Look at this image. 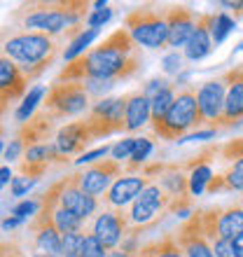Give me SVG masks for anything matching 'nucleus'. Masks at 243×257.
I'll use <instances>...</instances> for the list:
<instances>
[{
  "mask_svg": "<svg viewBox=\"0 0 243 257\" xmlns=\"http://www.w3.org/2000/svg\"><path fill=\"white\" fill-rule=\"evenodd\" d=\"M141 68L138 45L127 28H117L98 47L89 49L84 56L68 63L59 73L56 82H84V80H127Z\"/></svg>",
  "mask_w": 243,
  "mask_h": 257,
  "instance_id": "f257e3e1",
  "label": "nucleus"
},
{
  "mask_svg": "<svg viewBox=\"0 0 243 257\" xmlns=\"http://www.w3.org/2000/svg\"><path fill=\"white\" fill-rule=\"evenodd\" d=\"M21 24V31L42 33L52 38H70L84 31L82 24L89 17V3H28L21 5L14 14Z\"/></svg>",
  "mask_w": 243,
  "mask_h": 257,
  "instance_id": "f03ea898",
  "label": "nucleus"
},
{
  "mask_svg": "<svg viewBox=\"0 0 243 257\" xmlns=\"http://www.w3.org/2000/svg\"><path fill=\"white\" fill-rule=\"evenodd\" d=\"M61 47V38L42 33H28L17 31L0 40V56H5L21 68V73L28 82L38 80L52 63Z\"/></svg>",
  "mask_w": 243,
  "mask_h": 257,
  "instance_id": "7ed1b4c3",
  "label": "nucleus"
},
{
  "mask_svg": "<svg viewBox=\"0 0 243 257\" xmlns=\"http://www.w3.org/2000/svg\"><path fill=\"white\" fill-rule=\"evenodd\" d=\"M199 124H203V119L199 112V103H196V87H185L176 94V101L166 112V117L152 124V131L162 141H178V138L182 141L187 131H192Z\"/></svg>",
  "mask_w": 243,
  "mask_h": 257,
  "instance_id": "20e7f679",
  "label": "nucleus"
},
{
  "mask_svg": "<svg viewBox=\"0 0 243 257\" xmlns=\"http://www.w3.org/2000/svg\"><path fill=\"white\" fill-rule=\"evenodd\" d=\"M124 28L134 38L136 45L148 49H162L169 45V24L166 12L155 7H136L127 14Z\"/></svg>",
  "mask_w": 243,
  "mask_h": 257,
  "instance_id": "39448f33",
  "label": "nucleus"
},
{
  "mask_svg": "<svg viewBox=\"0 0 243 257\" xmlns=\"http://www.w3.org/2000/svg\"><path fill=\"white\" fill-rule=\"evenodd\" d=\"M169 206H171V196L166 194V190L157 180H152L141 192V196L129 206V210H127L129 231L143 234V231L150 229L152 224H157L169 213Z\"/></svg>",
  "mask_w": 243,
  "mask_h": 257,
  "instance_id": "423d86ee",
  "label": "nucleus"
},
{
  "mask_svg": "<svg viewBox=\"0 0 243 257\" xmlns=\"http://www.w3.org/2000/svg\"><path fill=\"white\" fill-rule=\"evenodd\" d=\"M129 96L131 94L112 96V98H98L91 105L89 115L82 119L89 136H91V141L105 138V136L117 134V131H124V115H127Z\"/></svg>",
  "mask_w": 243,
  "mask_h": 257,
  "instance_id": "0eeeda50",
  "label": "nucleus"
},
{
  "mask_svg": "<svg viewBox=\"0 0 243 257\" xmlns=\"http://www.w3.org/2000/svg\"><path fill=\"white\" fill-rule=\"evenodd\" d=\"M91 96H89L84 82H54L45 96V110H49L56 119L77 117L87 112Z\"/></svg>",
  "mask_w": 243,
  "mask_h": 257,
  "instance_id": "6e6552de",
  "label": "nucleus"
},
{
  "mask_svg": "<svg viewBox=\"0 0 243 257\" xmlns=\"http://www.w3.org/2000/svg\"><path fill=\"white\" fill-rule=\"evenodd\" d=\"M122 171H124V166L119 162H115V159H101V162H96V164H89L84 171H77V180H80V187L87 194L98 199V196L105 194L112 187V183L122 176Z\"/></svg>",
  "mask_w": 243,
  "mask_h": 257,
  "instance_id": "1a4fd4ad",
  "label": "nucleus"
},
{
  "mask_svg": "<svg viewBox=\"0 0 243 257\" xmlns=\"http://www.w3.org/2000/svg\"><path fill=\"white\" fill-rule=\"evenodd\" d=\"M129 231V220H127V210H110L103 208L96 215L94 224H91V236L105 248V250H115L119 241L127 236Z\"/></svg>",
  "mask_w": 243,
  "mask_h": 257,
  "instance_id": "9d476101",
  "label": "nucleus"
},
{
  "mask_svg": "<svg viewBox=\"0 0 243 257\" xmlns=\"http://www.w3.org/2000/svg\"><path fill=\"white\" fill-rule=\"evenodd\" d=\"M31 236H33V248L38 255H54L63 257V234L54 227V215L38 210L28 224Z\"/></svg>",
  "mask_w": 243,
  "mask_h": 257,
  "instance_id": "9b49d317",
  "label": "nucleus"
},
{
  "mask_svg": "<svg viewBox=\"0 0 243 257\" xmlns=\"http://www.w3.org/2000/svg\"><path fill=\"white\" fill-rule=\"evenodd\" d=\"M59 206L61 208L70 210L75 215L87 222L89 217L98 210V199L80 187V180H77V171L70 173V176L61 178V196H59Z\"/></svg>",
  "mask_w": 243,
  "mask_h": 257,
  "instance_id": "f8f14e48",
  "label": "nucleus"
},
{
  "mask_svg": "<svg viewBox=\"0 0 243 257\" xmlns=\"http://www.w3.org/2000/svg\"><path fill=\"white\" fill-rule=\"evenodd\" d=\"M224 96H227V82H224V77H215V80L203 82L201 87L196 89V103H199L201 119H203V124H210L213 131H215V126L222 119Z\"/></svg>",
  "mask_w": 243,
  "mask_h": 257,
  "instance_id": "ddd939ff",
  "label": "nucleus"
},
{
  "mask_svg": "<svg viewBox=\"0 0 243 257\" xmlns=\"http://www.w3.org/2000/svg\"><path fill=\"white\" fill-rule=\"evenodd\" d=\"M178 245L185 257H215L213 252V243L208 241V236L203 234L201 227V210H196L182 222V227L176 234Z\"/></svg>",
  "mask_w": 243,
  "mask_h": 257,
  "instance_id": "4468645a",
  "label": "nucleus"
},
{
  "mask_svg": "<svg viewBox=\"0 0 243 257\" xmlns=\"http://www.w3.org/2000/svg\"><path fill=\"white\" fill-rule=\"evenodd\" d=\"M227 82V96H224V110L222 119L215 126L217 128H231L243 122V68L234 66L231 70L222 75Z\"/></svg>",
  "mask_w": 243,
  "mask_h": 257,
  "instance_id": "2eb2a0df",
  "label": "nucleus"
},
{
  "mask_svg": "<svg viewBox=\"0 0 243 257\" xmlns=\"http://www.w3.org/2000/svg\"><path fill=\"white\" fill-rule=\"evenodd\" d=\"M152 183L145 173H138V176H122L117 178L115 183H112V187H110L105 194H103V203L108 206V208H127V206H131V203L141 196V192L148 187V185Z\"/></svg>",
  "mask_w": 243,
  "mask_h": 257,
  "instance_id": "dca6fc26",
  "label": "nucleus"
},
{
  "mask_svg": "<svg viewBox=\"0 0 243 257\" xmlns=\"http://www.w3.org/2000/svg\"><path fill=\"white\" fill-rule=\"evenodd\" d=\"M166 24H169V47H187L189 38L196 31V17L199 14L194 10H189L185 5H173L166 7Z\"/></svg>",
  "mask_w": 243,
  "mask_h": 257,
  "instance_id": "f3484780",
  "label": "nucleus"
},
{
  "mask_svg": "<svg viewBox=\"0 0 243 257\" xmlns=\"http://www.w3.org/2000/svg\"><path fill=\"white\" fill-rule=\"evenodd\" d=\"M56 119L49 110H38L31 119H28L26 124H21L19 134H17V141H21V145H24V152H26L28 148H33V145H40V143L49 141V136L54 134L56 128Z\"/></svg>",
  "mask_w": 243,
  "mask_h": 257,
  "instance_id": "a211bd4d",
  "label": "nucleus"
},
{
  "mask_svg": "<svg viewBox=\"0 0 243 257\" xmlns=\"http://www.w3.org/2000/svg\"><path fill=\"white\" fill-rule=\"evenodd\" d=\"M89 143H91V136H89L84 122L80 119V122H70V124H66V126L59 128L54 148L59 150L63 157H73V155L82 157Z\"/></svg>",
  "mask_w": 243,
  "mask_h": 257,
  "instance_id": "6ab92c4d",
  "label": "nucleus"
},
{
  "mask_svg": "<svg viewBox=\"0 0 243 257\" xmlns=\"http://www.w3.org/2000/svg\"><path fill=\"white\" fill-rule=\"evenodd\" d=\"M26 89L28 80L24 77L21 68L5 56H0V96L5 101H17L26 94Z\"/></svg>",
  "mask_w": 243,
  "mask_h": 257,
  "instance_id": "aec40b11",
  "label": "nucleus"
},
{
  "mask_svg": "<svg viewBox=\"0 0 243 257\" xmlns=\"http://www.w3.org/2000/svg\"><path fill=\"white\" fill-rule=\"evenodd\" d=\"M210 14H199L196 17V31L189 38L187 47H185V56L189 61H201L213 52V38H210Z\"/></svg>",
  "mask_w": 243,
  "mask_h": 257,
  "instance_id": "412c9836",
  "label": "nucleus"
},
{
  "mask_svg": "<svg viewBox=\"0 0 243 257\" xmlns=\"http://www.w3.org/2000/svg\"><path fill=\"white\" fill-rule=\"evenodd\" d=\"M150 119H152V110H150V101L143 96V91L129 96L127 115H124V131H138Z\"/></svg>",
  "mask_w": 243,
  "mask_h": 257,
  "instance_id": "4be33fe9",
  "label": "nucleus"
},
{
  "mask_svg": "<svg viewBox=\"0 0 243 257\" xmlns=\"http://www.w3.org/2000/svg\"><path fill=\"white\" fill-rule=\"evenodd\" d=\"M243 234V208L241 203L227 206L222 208L220 217H217V238H236Z\"/></svg>",
  "mask_w": 243,
  "mask_h": 257,
  "instance_id": "5701e85b",
  "label": "nucleus"
},
{
  "mask_svg": "<svg viewBox=\"0 0 243 257\" xmlns=\"http://www.w3.org/2000/svg\"><path fill=\"white\" fill-rule=\"evenodd\" d=\"M98 38V28H84L77 38H73L70 40V45L66 47V52H63V59H66L68 63H73L75 59H80V56H84L89 52V45Z\"/></svg>",
  "mask_w": 243,
  "mask_h": 257,
  "instance_id": "b1692460",
  "label": "nucleus"
},
{
  "mask_svg": "<svg viewBox=\"0 0 243 257\" xmlns=\"http://www.w3.org/2000/svg\"><path fill=\"white\" fill-rule=\"evenodd\" d=\"M210 38H213V45H222L224 38L234 31V26H236V21L231 19L229 14H210Z\"/></svg>",
  "mask_w": 243,
  "mask_h": 257,
  "instance_id": "393cba45",
  "label": "nucleus"
},
{
  "mask_svg": "<svg viewBox=\"0 0 243 257\" xmlns=\"http://www.w3.org/2000/svg\"><path fill=\"white\" fill-rule=\"evenodd\" d=\"M47 94L42 87H33L31 91H28L26 96H24V103H21L19 108H17V112H14V117H17V122L26 124L31 117L35 115V108H38V103L42 101V96Z\"/></svg>",
  "mask_w": 243,
  "mask_h": 257,
  "instance_id": "a878e982",
  "label": "nucleus"
},
{
  "mask_svg": "<svg viewBox=\"0 0 243 257\" xmlns=\"http://www.w3.org/2000/svg\"><path fill=\"white\" fill-rule=\"evenodd\" d=\"M210 178H213V171H210V164H199L194 169L189 171V194L192 196H199L206 192V185L210 183Z\"/></svg>",
  "mask_w": 243,
  "mask_h": 257,
  "instance_id": "bb28decb",
  "label": "nucleus"
},
{
  "mask_svg": "<svg viewBox=\"0 0 243 257\" xmlns=\"http://www.w3.org/2000/svg\"><path fill=\"white\" fill-rule=\"evenodd\" d=\"M173 101H176V84H173L171 89H166V91H162L157 98L150 101V110H152V119H150V124L164 119L166 112L171 110V105H173Z\"/></svg>",
  "mask_w": 243,
  "mask_h": 257,
  "instance_id": "cd10ccee",
  "label": "nucleus"
},
{
  "mask_svg": "<svg viewBox=\"0 0 243 257\" xmlns=\"http://www.w3.org/2000/svg\"><path fill=\"white\" fill-rule=\"evenodd\" d=\"M82 224H84V220H80V217L75 215V213H70V210L66 208H56L54 210V227L66 236V234H73V231H82Z\"/></svg>",
  "mask_w": 243,
  "mask_h": 257,
  "instance_id": "c85d7f7f",
  "label": "nucleus"
},
{
  "mask_svg": "<svg viewBox=\"0 0 243 257\" xmlns=\"http://www.w3.org/2000/svg\"><path fill=\"white\" fill-rule=\"evenodd\" d=\"M222 180H224L227 192H243V157L241 159H236L229 169L224 171Z\"/></svg>",
  "mask_w": 243,
  "mask_h": 257,
  "instance_id": "c756f323",
  "label": "nucleus"
},
{
  "mask_svg": "<svg viewBox=\"0 0 243 257\" xmlns=\"http://www.w3.org/2000/svg\"><path fill=\"white\" fill-rule=\"evenodd\" d=\"M152 155V141L148 138H138V145H136L134 155L129 159V171H143L145 162H148V157Z\"/></svg>",
  "mask_w": 243,
  "mask_h": 257,
  "instance_id": "7c9ffc66",
  "label": "nucleus"
},
{
  "mask_svg": "<svg viewBox=\"0 0 243 257\" xmlns=\"http://www.w3.org/2000/svg\"><path fill=\"white\" fill-rule=\"evenodd\" d=\"M110 17H112V10L108 7V3H94V10H91L89 17H87V26L101 31V26L103 24H108Z\"/></svg>",
  "mask_w": 243,
  "mask_h": 257,
  "instance_id": "2f4dec72",
  "label": "nucleus"
},
{
  "mask_svg": "<svg viewBox=\"0 0 243 257\" xmlns=\"http://www.w3.org/2000/svg\"><path fill=\"white\" fill-rule=\"evenodd\" d=\"M157 257H185L178 245L176 234H164L159 241H157Z\"/></svg>",
  "mask_w": 243,
  "mask_h": 257,
  "instance_id": "473e14b6",
  "label": "nucleus"
},
{
  "mask_svg": "<svg viewBox=\"0 0 243 257\" xmlns=\"http://www.w3.org/2000/svg\"><path fill=\"white\" fill-rule=\"evenodd\" d=\"M136 145H138V138H124V141H119L117 145H112V159L119 164H124L127 159H131V155H134Z\"/></svg>",
  "mask_w": 243,
  "mask_h": 257,
  "instance_id": "72a5a7b5",
  "label": "nucleus"
},
{
  "mask_svg": "<svg viewBox=\"0 0 243 257\" xmlns=\"http://www.w3.org/2000/svg\"><path fill=\"white\" fill-rule=\"evenodd\" d=\"M0 257H42V255L26 252L17 238H5V241H0Z\"/></svg>",
  "mask_w": 243,
  "mask_h": 257,
  "instance_id": "f704fd0d",
  "label": "nucleus"
},
{
  "mask_svg": "<svg viewBox=\"0 0 243 257\" xmlns=\"http://www.w3.org/2000/svg\"><path fill=\"white\" fill-rule=\"evenodd\" d=\"M171 87H173V82H169L166 77H152V80L143 87V96H145L148 101H152V98H157L162 91H166V89H171Z\"/></svg>",
  "mask_w": 243,
  "mask_h": 257,
  "instance_id": "c9c22d12",
  "label": "nucleus"
},
{
  "mask_svg": "<svg viewBox=\"0 0 243 257\" xmlns=\"http://www.w3.org/2000/svg\"><path fill=\"white\" fill-rule=\"evenodd\" d=\"M80 257H108V250H105L91 234H87V236H84V245H82V255Z\"/></svg>",
  "mask_w": 243,
  "mask_h": 257,
  "instance_id": "e433bc0d",
  "label": "nucleus"
},
{
  "mask_svg": "<svg viewBox=\"0 0 243 257\" xmlns=\"http://www.w3.org/2000/svg\"><path fill=\"white\" fill-rule=\"evenodd\" d=\"M40 210V199L38 201H33V199H28V201H21V203H17L12 208V215H17V217H21V220H26L28 215H35Z\"/></svg>",
  "mask_w": 243,
  "mask_h": 257,
  "instance_id": "4c0bfd02",
  "label": "nucleus"
},
{
  "mask_svg": "<svg viewBox=\"0 0 243 257\" xmlns=\"http://www.w3.org/2000/svg\"><path fill=\"white\" fill-rule=\"evenodd\" d=\"M84 87H87L89 96H101L115 87V80H84Z\"/></svg>",
  "mask_w": 243,
  "mask_h": 257,
  "instance_id": "58836bf2",
  "label": "nucleus"
},
{
  "mask_svg": "<svg viewBox=\"0 0 243 257\" xmlns=\"http://www.w3.org/2000/svg\"><path fill=\"white\" fill-rule=\"evenodd\" d=\"M35 183H38L35 178H26V176L12 178V183H10V187H12V196H24Z\"/></svg>",
  "mask_w": 243,
  "mask_h": 257,
  "instance_id": "ea45409f",
  "label": "nucleus"
},
{
  "mask_svg": "<svg viewBox=\"0 0 243 257\" xmlns=\"http://www.w3.org/2000/svg\"><path fill=\"white\" fill-rule=\"evenodd\" d=\"M110 150H112V148L103 145V148H96V150H91V152H84L82 157H77V159H75V164H96V162H101V159L108 155Z\"/></svg>",
  "mask_w": 243,
  "mask_h": 257,
  "instance_id": "a19ab883",
  "label": "nucleus"
},
{
  "mask_svg": "<svg viewBox=\"0 0 243 257\" xmlns=\"http://www.w3.org/2000/svg\"><path fill=\"white\" fill-rule=\"evenodd\" d=\"M213 252L215 257H236V250H234V243L229 238H217L213 243Z\"/></svg>",
  "mask_w": 243,
  "mask_h": 257,
  "instance_id": "79ce46f5",
  "label": "nucleus"
},
{
  "mask_svg": "<svg viewBox=\"0 0 243 257\" xmlns=\"http://www.w3.org/2000/svg\"><path fill=\"white\" fill-rule=\"evenodd\" d=\"M222 155H224V159H241L243 157V141L238 138V141H231V143H227L222 148Z\"/></svg>",
  "mask_w": 243,
  "mask_h": 257,
  "instance_id": "37998d69",
  "label": "nucleus"
},
{
  "mask_svg": "<svg viewBox=\"0 0 243 257\" xmlns=\"http://www.w3.org/2000/svg\"><path fill=\"white\" fill-rule=\"evenodd\" d=\"M180 68H182V56L178 52H173V54H169L164 59V70L166 73H178Z\"/></svg>",
  "mask_w": 243,
  "mask_h": 257,
  "instance_id": "c03bdc74",
  "label": "nucleus"
},
{
  "mask_svg": "<svg viewBox=\"0 0 243 257\" xmlns=\"http://www.w3.org/2000/svg\"><path fill=\"white\" fill-rule=\"evenodd\" d=\"M21 155H24V145H21V141H17V138H14V141L5 148V159H7V162H14V159H19Z\"/></svg>",
  "mask_w": 243,
  "mask_h": 257,
  "instance_id": "a18cd8bd",
  "label": "nucleus"
},
{
  "mask_svg": "<svg viewBox=\"0 0 243 257\" xmlns=\"http://www.w3.org/2000/svg\"><path fill=\"white\" fill-rule=\"evenodd\" d=\"M208 138H215V131L213 128H206V131H196V134H189V136H185L182 141H178V143H187V141H208Z\"/></svg>",
  "mask_w": 243,
  "mask_h": 257,
  "instance_id": "49530a36",
  "label": "nucleus"
},
{
  "mask_svg": "<svg viewBox=\"0 0 243 257\" xmlns=\"http://www.w3.org/2000/svg\"><path fill=\"white\" fill-rule=\"evenodd\" d=\"M134 257H157V241L141 245V250L134 252Z\"/></svg>",
  "mask_w": 243,
  "mask_h": 257,
  "instance_id": "de8ad7c7",
  "label": "nucleus"
},
{
  "mask_svg": "<svg viewBox=\"0 0 243 257\" xmlns=\"http://www.w3.org/2000/svg\"><path fill=\"white\" fill-rule=\"evenodd\" d=\"M21 222H24V220H21V217H17V215H12V217H5V220H3V229H5V231H10V229H17V227H19Z\"/></svg>",
  "mask_w": 243,
  "mask_h": 257,
  "instance_id": "09e8293b",
  "label": "nucleus"
},
{
  "mask_svg": "<svg viewBox=\"0 0 243 257\" xmlns=\"http://www.w3.org/2000/svg\"><path fill=\"white\" fill-rule=\"evenodd\" d=\"M12 171H10V166H3V169H0V190H3V187H5V185H10L12 183Z\"/></svg>",
  "mask_w": 243,
  "mask_h": 257,
  "instance_id": "8fccbe9b",
  "label": "nucleus"
},
{
  "mask_svg": "<svg viewBox=\"0 0 243 257\" xmlns=\"http://www.w3.org/2000/svg\"><path fill=\"white\" fill-rule=\"evenodd\" d=\"M234 243V250H236V257H243V234H238L236 238H231Z\"/></svg>",
  "mask_w": 243,
  "mask_h": 257,
  "instance_id": "3c124183",
  "label": "nucleus"
},
{
  "mask_svg": "<svg viewBox=\"0 0 243 257\" xmlns=\"http://www.w3.org/2000/svg\"><path fill=\"white\" fill-rule=\"evenodd\" d=\"M224 7H231L234 12H236V17H243V3H222Z\"/></svg>",
  "mask_w": 243,
  "mask_h": 257,
  "instance_id": "603ef678",
  "label": "nucleus"
},
{
  "mask_svg": "<svg viewBox=\"0 0 243 257\" xmlns=\"http://www.w3.org/2000/svg\"><path fill=\"white\" fill-rule=\"evenodd\" d=\"M108 257H134V255H129V252L119 250V248H115V250H108Z\"/></svg>",
  "mask_w": 243,
  "mask_h": 257,
  "instance_id": "864d4df0",
  "label": "nucleus"
},
{
  "mask_svg": "<svg viewBox=\"0 0 243 257\" xmlns=\"http://www.w3.org/2000/svg\"><path fill=\"white\" fill-rule=\"evenodd\" d=\"M7 105H10V101H5V98L0 96V117H3V112L7 110Z\"/></svg>",
  "mask_w": 243,
  "mask_h": 257,
  "instance_id": "5fc2aeb1",
  "label": "nucleus"
},
{
  "mask_svg": "<svg viewBox=\"0 0 243 257\" xmlns=\"http://www.w3.org/2000/svg\"><path fill=\"white\" fill-rule=\"evenodd\" d=\"M241 49H243V42H238V47H236V52H241Z\"/></svg>",
  "mask_w": 243,
  "mask_h": 257,
  "instance_id": "6e6d98bb",
  "label": "nucleus"
},
{
  "mask_svg": "<svg viewBox=\"0 0 243 257\" xmlns=\"http://www.w3.org/2000/svg\"><path fill=\"white\" fill-rule=\"evenodd\" d=\"M238 203H241V208H243V196H241V201H238Z\"/></svg>",
  "mask_w": 243,
  "mask_h": 257,
  "instance_id": "4d7b16f0",
  "label": "nucleus"
},
{
  "mask_svg": "<svg viewBox=\"0 0 243 257\" xmlns=\"http://www.w3.org/2000/svg\"><path fill=\"white\" fill-rule=\"evenodd\" d=\"M66 257H80V255H66Z\"/></svg>",
  "mask_w": 243,
  "mask_h": 257,
  "instance_id": "13d9d810",
  "label": "nucleus"
},
{
  "mask_svg": "<svg viewBox=\"0 0 243 257\" xmlns=\"http://www.w3.org/2000/svg\"><path fill=\"white\" fill-rule=\"evenodd\" d=\"M42 257H54V255H42Z\"/></svg>",
  "mask_w": 243,
  "mask_h": 257,
  "instance_id": "bf43d9fd",
  "label": "nucleus"
},
{
  "mask_svg": "<svg viewBox=\"0 0 243 257\" xmlns=\"http://www.w3.org/2000/svg\"><path fill=\"white\" fill-rule=\"evenodd\" d=\"M0 134H3V126H0Z\"/></svg>",
  "mask_w": 243,
  "mask_h": 257,
  "instance_id": "052dcab7",
  "label": "nucleus"
},
{
  "mask_svg": "<svg viewBox=\"0 0 243 257\" xmlns=\"http://www.w3.org/2000/svg\"><path fill=\"white\" fill-rule=\"evenodd\" d=\"M241 68H243V63H241Z\"/></svg>",
  "mask_w": 243,
  "mask_h": 257,
  "instance_id": "680f3d73",
  "label": "nucleus"
}]
</instances>
